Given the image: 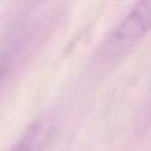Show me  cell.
I'll use <instances>...</instances> for the list:
<instances>
[{
	"label": "cell",
	"instance_id": "6da1fadb",
	"mask_svg": "<svg viewBox=\"0 0 151 151\" xmlns=\"http://www.w3.org/2000/svg\"><path fill=\"white\" fill-rule=\"evenodd\" d=\"M151 29V1L138 2L125 17L111 35L110 42L116 45L132 44Z\"/></svg>",
	"mask_w": 151,
	"mask_h": 151
},
{
	"label": "cell",
	"instance_id": "7a4b0ae2",
	"mask_svg": "<svg viewBox=\"0 0 151 151\" xmlns=\"http://www.w3.org/2000/svg\"><path fill=\"white\" fill-rule=\"evenodd\" d=\"M48 134V127L42 120L34 122L22 134L12 151H41Z\"/></svg>",
	"mask_w": 151,
	"mask_h": 151
},
{
	"label": "cell",
	"instance_id": "3957f363",
	"mask_svg": "<svg viewBox=\"0 0 151 151\" xmlns=\"http://www.w3.org/2000/svg\"><path fill=\"white\" fill-rule=\"evenodd\" d=\"M11 63H12L11 52L7 50H0V81L8 73V70L11 67Z\"/></svg>",
	"mask_w": 151,
	"mask_h": 151
}]
</instances>
